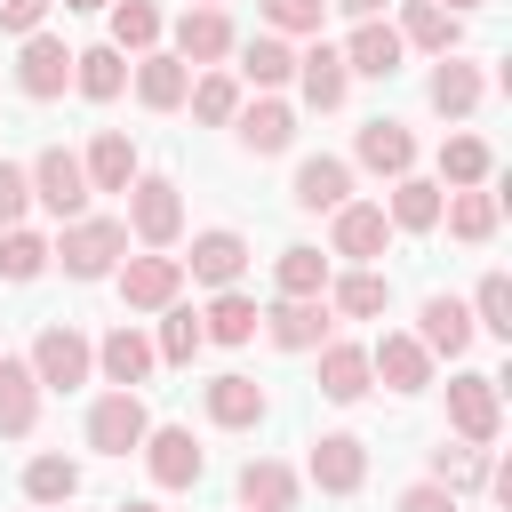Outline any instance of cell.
I'll return each mask as SVG.
<instances>
[{
    "instance_id": "cell-26",
    "label": "cell",
    "mask_w": 512,
    "mask_h": 512,
    "mask_svg": "<svg viewBox=\"0 0 512 512\" xmlns=\"http://www.w3.org/2000/svg\"><path fill=\"white\" fill-rule=\"evenodd\" d=\"M88 192H128L136 176H144V160H136V144L120 136V128H96V144H88Z\"/></svg>"
},
{
    "instance_id": "cell-24",
    "label": "cell",
    "mask_w": 512,
    "mask_h": 512,
    "mask_svg": "<svg viewBox=\"0 0 512 512\" xmlns=\"http://www.w3.org/2000/svg\"><path fill=\"white\" fill-rule=\"evenodd\" d=\"M392 32H400V48H424V56H456V40H464V16H448V8H432V0H408Z\"/></svg>"
},
{
    "instance_id": "cell-32",
    "label": "cell",
    "mask_w": 512,
    "mask_h": 512,
    "mask_svg": "<svg viewBox=\"0 0 512 512\" xmlns=\"http://www.w3.org/2000/svg\"><path fill=\"white\" fill-rule=\"evenodd\" d=\"M232 80H248V88H280V80H296V48H288L280 32L240 40V72H232Z\"/></svg>"
},
{
    "instance_id": "cell-48",
    "label": "cell",
    "mask_w": 512,
    "mask_h": 512,
    "mask_svg": "<svg viewBox=\"0 0 512 512\" xmlns=\"http://www.w3.org/2000/svg\"><path fill=\"white\" fill-rule=\"evenodd\" d=\"M48 8H56V0H0V32H16V40H32Z\"/></svg>"
},
{
    "instance_id": "cell-20",
    "label": "cell",
    "mask_w": 512,
    "mask_h": 512,
    "mask_svg": "<svg viewBox=\"0 0 512 512\" xmlns=\"http://www.w3.org/2000/svg\"><path fill=\"white\" fill-rule=\"evenodd\" d=\"M424 96H432V112H440V120H464V112H480V96H488V72H480V64H464V56H440Z\"/></svg>"
},
{
    "instance_id": "cell-21",
    "label": "cell",
    "mask_w": 512,
    "mask_h": 512,
    "mask_svg": "<svg viewBox=\"0 0 512 512\" xmlns=\"http://www.w3.org/2000/svg\"><path fill=\"white\" fill-rule=\"evenodd\" d=\"M288 200H296V208H312V216H320V208L336 216V208L352 200V160H328V152L296 160V192H288Z\"/></svg>"
},
{
    "instance_id": "cell-51",
    "label": "cell",
    "mask_w": 512,
    "mask_h": 512,
    "mask_svg": "<svg viewBox=\"0 0 512 512\" xmlns=\"http://www.w3.org/2000/svg\"><path fill=\"white\" fill-rule=\"evenodd\" d=\"M112 512H160V504H152V496H128V504H112Z\"/></svg>"
},
{
    "instance_id": "cell-49",
    "label": "cell",
    "mask_w": 512,
    "mask_h": 512,
    "mask_svg": "<svg viewBox=\"0 0 512 512\" xmlns=\"http://www.w3.org/2000/svg\"><path fill=\"white\" fill-rule=\"evenodd\" d=\"M400 512H456V496L440 480H416V488H400Z\"/></svg>"
},
{
    "instance_id": "cell-47",
    "label": "cell",
    "mask_w": 512,
    "mask_h": 512,
    "mask_svg": "<svg viewBox=\"0 0 512 512\" xmlns=\"http://www.w3.org/2000/svg\"><path fill=\"white\" fill-rule=\"evenodd\" d=\"M24 208H32V176H24L16 160H0V232H16Z\"/></svg>"
},
{
    "instance_id": "cell-34",
    "label": "cell",
    "mask_w": 512,
    "mask_h": 512,
    "mask_svg": "<svg viewBox=\"0 0 512 512\" xmlns=\"http://www.w3.org/2000/svg\"><path fill=\"white\" fill-rule=\"evenodd\" d=\"M440 200H448V192H440L432 176H400L384 216H392V232H432V224H440Z\"/></svg>"
},
{
    "instance_id": "cell-11",
    "label": "cell",
    "mask_w": 512,
    "mask_h": 512,
    "mask_svg": "<svg viewBox=\"0 0 512 512\" xmlns=\"http://www.w3.org/2000/svg\"><path fill=\"white\" fill-rule=\"evenodd\" d=\"M64 80H72V48H64L56 32H32V40L16 48V88H24L32 104H48V96H64Z\"/></svg>"
},
{
    "instance_id": "cell-33",
    "label": "cell",
    "mask_w": 512,
    "mask_h": 512,
    "mask_svg": "<svg viewBox=\"0 0 512 512\" xmlns=\"http://www.w3.org/2000/svg\"><path fill=\"white\" fill-rule=\"evenodd\" d=\"M184 88H192V72H184L168 48L136 56V104H152V112H176V104H184Z\"/></svg>"
},
{
    "instance_id": "cell-3",
    "label": "cell",
    "mask_w": 512,
    "mask_h": 512,
    "mask_svg": "<svg viewBox=\"0 0 512 512\" xmlns=\"http://www.w3.org/2000/svg\"><path fill=\"white\" fill-rule=\"evenodd\" d=\"M32 200L56 216V224H72V216H88V168H80V152H64V144H48L32 168Z\"/></svg>"
},
{
    "instance_id": "cell-25",
    "label": "cell",
    "mask_w": 512,
    "mask_h": 512,
    "mask_svg": "<svg viewBox=\"0 0 512 512\" xmlns=\"http://www.w3.org/2000/svg\"><path fill=\"white\" fill-rule=\"evenodd\" d=\"M296 88H304V104H312V112H336V104H344V88H352V72H344V56H336L328 40H312V48L296 56Z\"/></svg>"
},
{
    "instance_id": "cell-16",
    "label": "cell",
    "mask_w": 512,
    "mask_h": 512,
    "mask_svg": "<svg viewBox=\"0 0 512 512\" xmlns=\"http://www.w3.org/2000/svg\"><path fill=\"white\" fill-rule=\"evenodd\" d=\"M96 368H104V384H112V392H136V384H144L160 360H152V336H144L136 320H120V328L96 344Z\"/></svg>"
},
{
    "instance_id": "cell-43",
    "label": "cell",
    "mask_w": 512,
    "mask_h": 512,
    "mask_svg": "<svg viewBox=\"0 0 512 512\" xmlns=\"http://www.w3.org/2000/svg\"><path fill=\"white\" fill-rule=\"evenodd\" d=\"M40 272H48V240L24 232V224L0 232V280H40Z\"/></svg>"
},
{
    "instance_id": "cell-17",
    "label": "cell",
    "mask_w": 512,
    "mask_h": 512,
    "mask_svg": "<svg viewBox=\"0 0 512 512\" xmlns=\"http://www.w3.org/2000/svg\"><path fill=\"white\" fill-rule=\"evenodd\" d=\"M336 56H344V72H360V80H392L408 48H400V32H392L384 16H368V24H352V40H344Z\"/></svg>"
},
{
    "instance_id": "cell-6",
    "label": "cell",
    "mask_w": 512,
    "mask_h": 512,
    "mask_svg": "<svg viewBox=\"0 0 512 512\" xmlns=\"http://www.w3.org/2000/svg\"><path fill=\"white\" fill-rule=\"evenodd\" d=\"M144 432H152L144 392H104V400L88 408V448H96V456H128V448H144Z\"/></svg>"
},
{
    "instance_id": "cell-38",
    "label": "cell",
    "mask_w": 512,
    "mask_h": 512,
    "mask_svg": "<svg viewBox=\"0 0 512 512\" xmlns=\"http://www.w3.org/2000/svg\"><path fill=\"white\" fill-rule=\"evenodd\" d=\"M440 216H448V232H456V240H472V248H480V240H496V192H480V184H472V192H448V200H440Z\"/></svg>"
},
{
    "instance_id": "cell-1",
    "label": "cell",
    "mask_w": 512,
    "mask_h": 512,
    "mask_svg": "<svg viewBox=\"0 0 512 512\" xmlns=\"http://www.w3.org/2000/svg\"><path fill=\"white\" fill-rule=\"evenodd\" d=\"M48 256H56L72 280H104V272H120V256H128V224H120V216H72Z\"/></svg>"
},
{
    "instance_id": "cell-53",
    "label": "cell",
    "mask_w": 512,
    "mask_h": 512,
    "mask_svg": "<svg viewBox=\"0 0 512 512\" xmlns=\"http://www.w3.org/2000/svg\"><path fill=\"white\" fill-rule=\"evenodd\" d=\"M64 8H112V0H64Z\"/></svg>"
},
{
    "instance_id": "cell-46",
    "label": "cell",
    "mask_w": 512,
    "mask_h": 512,
    "mask_svg": "<svg viewBox=\"0 0 512 512\" xmlns=\"http://www.w3.org/2000/svg\"><path fill=\"white\" fill-rule=\"evenodd\" d=\"M256 8H264L272 32H312V40H320V16H328V0H256Z\"/></svg>"
},
{
    "instance_id": "cell-13",
    "label": "cell",
    "mask_w": 512,
    "mask_h": 512,
    "mask_svg": "<svg viewBox=\"0 0 512 512\" xmlns=\"http://www.w3.org/2000/svg\"><path fill=\"white\" fill-rule=\"evenodd\" d=\"M176 264H184L200 288H240V272H248V240L216 224V232H192V256H176Z\"/></svg>"
},
{
    "instance_id": "cell-29",
    "label": "cell",
    "mask_w": 512,
    "mask_h": 512,
    "mask_svg": "<svg viewBox=\"0 0 512 512\" xmlns=\"http://www.w3.org/2000/svg\"><path fill=\"white\" fill-rule=\"evenodd\" d=\"M384 304H392V280L376 264H352L344 280H328V312H344V320H376Z\"/></svg>"
},
{
    "instance_id": "cell-10",
    "label": "cell",
    "mask_w": 512,
    "mask_h": 512,
    "mask_svg": "<svg viewBox=\"0 0 512 512\" xmlns=\"http://www.w3.org/2000/svg\"><path fill=\"white\" fill-rule=\"evenodd\" d=\"M120 296H128V312H168L184 296V264L176 256H120Z\"/></svg>"
},
{
    "instance_id": "cell-28",
    "label": "cell",
    "mask_w": 512,
    "mask_h": 512,
    "mask_svg": "<svg viewBox=\"0 0 512 512\" xmlns=\"http://www.w3.org/2000/svg\"><path fill=\"white\" fill-rule=\"evenodd\" d=\"M72 88H80L88 104H112V96L128 88V64H120V48H112V40H96V48H72Z\"/></svg>"
},
{
    "instance_id": "cell-45",
    "label": "cell",
    "mask_w": 512,
    "mask_h": 512,
    "mask_svg": "<svg viewBox=\"0 0 512 512\" xmlns=\"http://www.w3.org/2000/svg\"><path fill=\"white\" fill-rule=\"evenodd\" d=\"M472 328H488V336H512V280H504V272H488V280L472 288Z\"/></svg>"
},
{
    "instance_id": "cell-30",
    "label": "cell",
    "mask_w": 512,
    "mask_h": 512,
    "mask_svg": "<svg viewBox=\"0 0 512 512\" xmlns=\"http://www.w3.org/2000/svg\"><path fill=\"white\" fill-rule=\"evenodd\" d=\"M208 424H224V432L264 424V384H256V376H216V384H208Z\"/></svg>"
},
{
    "instance_id": "cell-50",
    "label": "cell",
    "mask_w": 512,
    "mask_h": 512,
    "mask_svg": "<svg viewBox=\"0 0 512 512\" xmlns=\"http://www.w3.org/2000/svg\"><path fill=\"white\" fill-rule=\"evenodd\" d=\"M336 8H344V16H352V24H368V16H376V8H384V0H336Z\"/></svg>"
},
{
    "instance_id": "cell-41",
    "label": "cell",
    "mask_w": 512,
    "mask_h": 512,
    "mask_svg": "<svg viewBox=\"0 0 512 512\" xmlns=\"http://www.w3.org/2000/svg\"><path fill=\"white\" fill-rule=\"evenodd\" d=\"M200 344H208V336H200V312L168 304V312H160V344H152V360H168V368H192V360H200Z\"/></svg>"
},
{
    "instance_id": "cell-2",
    "label": "cell",
    "mask_w": 512,
    "mask_h": 512,
    "mask_svg": "<svg viewBox=\"0 0 512 512\" xmlns=\"http://www.w3.org/2000/svg\"><path fill=\"white\" fill-rule=\"evenodd\" d=\"M88 368H96V344H88L72 320H48V328L32 336V376H40V392H80Z\"/></svg>"
},
{
    "instance_id": "cell-5",
    "label": "cell",
    "mask_w": 512,
    "mask_h": 512,
    "mask_svg": "<svg viewBox=\"0 0 512 512\" xmlns=\"http://www.w3.org/2000/svg\"><path fill=\"white\" fill-rule=\"evenodd\" d=\"M256 328H264L280 352H320L328 328H336V312H328V296H280V304L256 312Z\"/></svg>"
},
{
    "instance_id": "cell-8",
    "label": "cell",
    "mask_w": 512,
    "mask_h": 512,
    "mask_svg": "<svg viewBox=\"0 0 512 512\" xmlns=\"http://www.w3.org/2000/svg\"><path fill=\"white\" fill-rule=\"evenodd\" d=\"M136 456H144V472H152L160 488H192V480L208 472V448H200V440H192L184 424H152Z\"/></svg>"
},
{
    "instance_id": "cell-19",
    "label": "cell",
    "mask_w": 512,
    "mask_h": 512,
    "mask_svg": "<svg viewBox=\"0 0 512 512\" xmlns=\"http://www.w3.org/2000/svg\"><path fill=\"white\" fill-rule=\"evenodd\" d=\"M352 160H360V168H376V176H392V184H400V176H416V136H408V128H400V120H368V128H360V136H352Z\"/></svg>"
},
{
    "instance_id": "cell-23",
    "label": "cell",
    "mask_w": 512,
    "mask_h": 512,
    "mask_svg": "<svg viewBox=\"0 0 512 512\" xmlns=\"http://www.w3.org/2000/svg\"><path fill=\"white\" fill-rule=\"evenodd\" d=\"M32 424H40V376H32V360L0 352V432L24 440Z\"/></svg>"
},
{
    "instance_id": "cell-44",
    "label": "cell",
    "mask_w": 512,
    "mask_h": 512,
    "mask_svg": "<svg viewBox=\"0 0 512 512\" xmlns=\"http://www.w3.org/2000/svg\"><path fill=\"white\" fill-rule=\"evenodd\" d=\"M432 480H440L448 496L480 488V480H488V448H432Z\"/></svg>"
},
{
    "instance_id": "cell-42",
    "label": "cell",
    "mask_w": 512,
    "mask_h": 512,
    "mask_svg": "<svg viewBox=\"0 0 512 512\" xmlns=\"http://www.w3.org/2000/svg\"><path fill=\"white\" fill-rule=\"evenodd\" d=\"M272 280H280V296H328V256L320 248H280Z\"/></svg>"
},
{
    "instance_id": "cell-35",
    "label": "cell",
    "mask_w": 512,
    "mask_h": 512,
    "mask_svg": "<svg viewBox=\"0 0 512 512\" xmlns=\"http://www.w3.org/2000/svg\"><path fill=\"white\" fill-rule=\"evenodd\" d=\"M256 312H264L256 296H240V288H216V304L200 312V336H208V344H248V336H256Z\"/></svg>"
},
{
    "instance_id": "cell-52",
    "label": "cell",
    "mask_w": 512,
    "mask_h": 512,
    "mask_svg": "<svg viewBox=\"0 0 512 512\" xmlns=\"http://www.w3.org/2000/svg\"><path fill=\"white\" fill-rule=\"evenodd\" d=\"M432 8H448V16H464V8H488V0H432Z\"/></svg>"
},
{
    "instance_id": "cell-12",
    "label": "cell",
    "mask_w": 512,
    "mask_h": 512,
    "mask_svg": "<svg viewBox=\"0 0 512 512\" xmlns=\"http://www.w3.org/2000/svg\"><path fill=\"white\" fill-rule=\"evenodd\" d=\"M328 240H336V256H352V264H376V256L392 248V216H384V200H344Z\"/></svg>"
},
{
    "instance_id": "cell-9",
    "label": "cell",
    "mask_w": 512,
    "mask_h": 512,
    "mask_svg": "<svg viewBox=\"0 0 512 512\" xmlns=\"http://www.w3.org/2000/svg\"><path fill=\"white\" fill-rule=\"evenodd\" d=\"M232 48H240V32H232V16H224V8H184V16H176V48H168V56H176L184 72H192V64H208V72H216Z\"/></svg>"
},
{
    "instance_id": "cell-18",
    "label": "cell",
    "mask_w": 512,
    "mask_h": 512,
    "mask_svg": "<svg viewBox=\"0 0 512 512\" xmlns=\"http://www.w3.org/2000/svg\"><path fill=\"white\" fill-rule=\"evenodd\" d=\"M232 136H240V152H256V160H264V152H288V144H296V112H288L280 96H256V104L232 112Z\"/></svg>"
},
{
    "instance_id": "cell-36",
    "label": "cell",
    "mask_w": 512,
    "mask_h": 512,
    "mask_svg": "<svg viewBox=\"0 0 512 512\" xmlns=\"http://www.w3.org/2000/svg\"><path fill=\"white\" fill-rule=\"evenodd\" d=\"M496 176V152L480 144V136H448L440 144V192L456 184V192H472V184H488Z\"/></svg>"
},
{
    "instance_id": "cell-27",
    "label": "cell",
    "mask_w": 512,
    "mask_h": 512,
    "mask_svg": "<svg viewBox=\"0 0 512 512\" xmlns=\"http://www.w3.org/2000/svg\"><path fill=\"white\" fill-rule=\"evenodd\" d=\"M368 344H320V400H336V408H352V400H368Z\"/></svg>"
},
{
    "instance_id": "cell-22",
    "label": "cell",
    "mask_w": 512,
    "mask_h": 512,
    "mask_svg": "<svg viewBox=\"0 0 512 512\" xmlns=\"http://www.w3.org/2000/svg\"><path fill=\"white\" fill-rule=\"evenodd\" d=\"M368 376H384L392 392H424L432 384V352L416 336H376L368 344Z\"/></svg>"
},
{
    "instance_id": "cell-54",
    "label": "cell",
    "mask_w": 512,
    "mask_h": 512,
    "mask_svg": "<svg viewBox=\"0 0 512 512\" xmlns=\"http://www.w3.org/2000/svg\"><path fill=\"white\" fill-rule=\"evenodd\" d=\"M184 8H224V0H184Z\"/></svg>"
},
{
    "instance_id": "cell-31",
    "label": "cell",
    "mask_w": 512,
    "mask_h": 512,
    "mask_svg": "<svg viewBox=\"0 0 512 512\" xmlns=\"http://www.w3.org/2000/svg\"><path fill=\"white\" fill-rule=\"evenodd\" d=\"M240 504L248 512H296V472L272 464V456H248L240 464Z\"/></svg>"
},
{
    "instance_id": "cell-37",
    "label": "cell",
    "mask_w": 512,
    "mask_h": 512,
    "mask_svg": "<svg viewBox=\"0 0 512 512\" xmlns=\"http://www.w3.org/2000/svg\"><path fill=\"white\" fill-rule=\"evenodd\" d=\"M24 496H32L40 512L72 504V496H80V464H72V456H32V464H24Z\"/></svg>"
},
{
    "instance_id": "cell-7",
    "label": "cell",
    "mask_w": 512,
    "mask_h": 512,
    "mask_svg": "<svg viewBox=\"0 0 512 512\" xmlns=\"http://www.w3.org/2000/svg\"><path fill=\"white\" fill-rule=\"evenodd\" d=\"M448 424H456V440H464V448H488V440H496V424H504V408H496V376L464 368V376L448 384Z\"/></svg>"
},
{
    "instance_id": "cell-40",
    "label": "cell",
    "mask_w": 512,
    "mask_h": 512,
    "mask_svg": "<svg viewBox=\"0 0 512 512\" xmlns=\"http://www.w3.org/2000/svg\"><path fill=\"white\" fill-rule=\"evenodd\" d=\"M184 104H192V120L232 128V112H240V80H232V72H200V80L184 88Z\"/></svg>"
},
{
    "instance_id": "cell-4",
    "label": "cell",
    "mask_w": 512,
    "mask_h": 512,
    "mask_svg": "<svg viewBox=\"0 0 512 512\" xmlns=\"http://www.w3.org/2000/svg\"><path fill=\"white\" fill-rule=\"evenodd\" d=\"M144 248H176L184 232V200H176V176H136L128 184V216H120Z\"/></svg>"
},
{
    "instance_id": "cell-14",
    "label": "cell",
    "mask_w": 512,
    "mask_h": 512,
    "mask_svg": "<svg viewBox=\"0 0 512 512\" xmlns=\"http://www.w3.org/2000/svg\"><path fill=\"white\" fill-rule=\"evenodd\" d=\"M472 336H480V328H472V304H456V296H424V304H416V344H424L432 360H440V352L464 360Z\"/></svg>"
},
{
    "instance_id": "cell-39",
    "label": "cell",
    "mask_w": 512,
    "mask_h": 512,
    "mask_svg": "<svg viewBox=\"0 0 512 512\" xmlns=\"http://www.w3.org/2000/svg\"><path fill=\"white\" fill-rule=\"evenodd\" d=\"M112 48H120V56H128V48L152 56V48H160V8H152V0H112Z\"/></svg>"
},
{
    "instance_id": "cell-15",
    "label": "cell",
    "mask_w": 512,
    "mask_h": 512,
    "mask_svg": "<svg viewBox=\"0 0 512 512\" xmlns=\"http://www.w3.org/2000/svg\"><path fill=\"white\" fill-rule=\"evenodd\" d=\"M360 480H368V440H360V432H320V440H312V488L352 496Z\"/></svg>"
},
{
    "instance_id": "cell-55",
    "label": "cell",
    "mask_w": 512,
    "mask_h": 512,
    "mask_svg": "<svg viewBox=\"0 0 512 512\" xmlns=\"http://www.w3.org/2000/svg\"><path fill=\"white\" fill-rule=\"evenodd\" d=\"M32 512H40V504H32Z\"/></svg>"
}]
</instances>
